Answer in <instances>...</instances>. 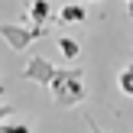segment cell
I'll use <instances>...</instances> for the list:
<instances>
[{
	"label": "cell",
	"mask_w": 133,
	"mask_h": 133,
	"mask_svg": "<svg viewBox=\"0 0 133 133\" xmlns=\"http://www.w3.org/2000/svg\"><path fill=\"white\" fill-rule=\"evenodd\" d=\"M52 94V101L58 107H78V104L88 101V88H84V71L81 68H55L52 81L45 84Z\"/></svg>",
	"instance_id": "cell-1"
},
{
	"label": "cell",
	"mask_w": 133,
	"mask_h": 133,
	"mask_svg": "<svg viewBox=\"0 0 133 133\" xmlns=\"http://www.w3.org/2000/svg\"><path fill=\"white\" fill-rule=\"evenodd\" d=\"M0 36H3V42L10 45L13 52H23L29 49L36 39L45 36V26H23V23H0Z\"/></svg>",
	"instance_id": "cell-2"
},
{
	"label": "cell",
	"mask_w": 133,
	"mask_h": 133,
	"mask_svg": "<svg viewBox=\"0 0 133 133\" xmlns=\"http://www.w3.org/2000/svg\"><path fill=\"white\" fill-rule=\"evenodd\" d=\"M52 75H55V65H52L49 58H42V55L29 58V62L23 65V78H26V81H36V84H49V81H52Z\"/></svg>",
	"instance_id": "cell-3"
},
{
	"label": "cell",
	"mask_w": 133,
	"mask_h": 133,
	"mask_svg": "<svg viewBox=\"0 0 133 133\" xmlns=\"http://www.w3.org/2000/svg\"><path fill=\"white\" fill-rule=\"evenodd\" d=\"M26 16H29L32 26H45V23H55V10H52L49 0H32L26 6Z\"/></svg>",
	"instance_id": "cell-4"
},
{
	"label": "cell",
	"mask_w": 133,
	"mask_h": 133,
	"mask_svg": "<svg viewBox=\"0 0 133 133\" xmlns=\"http://www.w3.org/2000/svg\"><path fill=\"white\" fill-rule=\"evenodd\" d=\"M84 19H88V10L81 3H65L55 13V23H84Z\"/></svg>",
	"instance_id": "cell-5"
},
{
	"label": "cell",
	"mask_w": 133,
	"mask_h": 133,
	"mask_svg": "<svg viewBox=\"0 0 133 133\" xmlns=\"http://www.w3.org/2000/svg\"><path fill=\"white\" fill-rule=\"evenodd\" d=\"M58 52L71 62V58L81 55V42H78V39H71V36H58Z\"/></svg>",
	"instance_id": "cell-6"
},
{
	"label": "cell",
	"mask_w": 133,
	"mask_h": 133,
	"mask_svg": "<svg viewBox=\"0 0 133 133\" xmlns=\"http://www.w3.org/2000/svg\"><path fill=\"white\" fill-rule=\"evenodd\" d=\"M117 88H120V94L133 97V65H123L120 75H117Z\"/></svg>",
	"instance_id": "cell-7"
},
{
	"label": "cell",
	"mask_w": 133,
	"mask_h": 133,
	"mask_svg": "<svg viewBox=\"0 0 133 133\" xmlns=\"http://www.w3.org/2000/svg\"><path fill=\"white\" fill-rule=\"evenodd\" d=\"M0 133H32V130H29V123H23V120H3L0 123Z\"/></svg>",
	"instance_id": "cell-8"
},
{
	"label": "cell",
	"mask_w": 133,
	"mask_h": 133,
	"mask_svg": "<svg viewBox=\"0 0 133 133\" xmlns=\"http://www.w3.org/2000/svg\"><path fill=\"white\" fill-rule=\"evenodd\" d=\"M13 114H16V110H13V107H10V104H0V123H3V120H6V117H13Z\"/></svg>",
	"instance_id": "cell-9"
},
{
	"label": "cell",
	"mask_w": 133,
	"mask_h": 133,
	"mask_svg": "<svg viewBox=\"0 0 133 133\" xmlns=\"http://www.w3.org/2000/svg\"><path fill=\"white\" fill-rule=\"evenodd\" d=\"M88 127H91V133H117V130H101L94 120H91V117H88Z\"/></svg>",
	"instance_id": "cell-10"
},
{
	"label": "cell",
	"mask_w": 133,
	"mask_h": 133,
	"mask_svg": "<svg viewBox=\"0 0 133 133\" xmlns=\"http://www.w3.org/2000/svg\"><path fill=\"white\" fill-rule=\"evenodd\" d=\"M127 10H130V16H133V0H127Z\"/></svg>",
	"instance_id": "cell-11"
},
{
	"label": "cell",
	"mask_w": 133,
	"mask_h": 133,
	"mask_svg": "<svg viewBox=\"0 0 133 133\" xmlns=\"http://www.w3.org/2000/svg\"><path fill=\"white\" fill-rule=\"evenodd\" d=\"M88 3H101V0H88Z\"/></svg>",
	"instance_id": "cell-12"
}]
</instances>
